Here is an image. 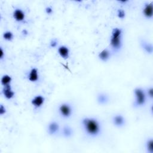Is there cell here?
Returning <instances> with one entry per match:
<instances>
[{
    "instance_id": "obj_1",
    "label": "cell",
    "mask_w": 153,
    "mask_h": 153,
    "mask_svg": "<svg viewBox=\"0 0 153 153\" xmlns=\"http://www.w3.org/2000/svg\"><path fill=\"white\" fill-rule=\"evenodd\" d=\"M81 126L84 133L91 137L99 136L102 130L99 120L93 117H85L81 120Z\"/></svg>"
},
{
    "instance_id": "obj_2",
    "label": "cell",
    "mask_w": 153,
    "mask_h": 153,
    "mask_svg": "<svg viewBox=\"0 0 153 153\" xmlns=\"http://www.w3.org/2000/svg\"><path fill=\"white\" fill-rule=\"evenodd\" d=\"M123 30L121 27H114L111 33L109 38V45L114 52H118L123 46Z\"/></svg>"
},
{
    "instance_id": "obj_3",
    "label": "cell",
    "mask_w": 153,
    "mask_h": 153,
    "mask_svg": "<svg viewBox=\"0 0 153 153\" xmlns=\"http://www.w3.org/2000/svg\"><path fill=\"white\" fill-rule=\"evenodd\" d=\"M133 105L134 108H140L145 105L148 98L145 89L142 87H136L133 90Z\"/></svg>"
},
{
    "instance_id": "obj_4",
    "label": "cell",
    "mask_w": 153,
    "mask_h": 153,
    "mask_svg": "<svg viewBox=\"0 0 153 153\" xmlns=\"http://www.w3.org/2000/svg\"><path fill=\"white\" fill-rule=\"evenodd\" d=\"M57 111L62 118L64 119H69L73 114L74 109L70 103L63 102L59 105Z\"/></svg>"
},
{
    "instance_id": "obj_5",
    "label": "cell",
    "mask_w": 153,
    "mask_h": 153,
    "mask_svg": "<svg viewBox=\"0 0 153 153\" xmlns=\"http://www.w3.org/2000/svg\"><path fill=\"white\" fill-rule=\"evenodd\" d=\"M60 130V126L59 123L56 121H50L47 127V131L48 135L54 136L57 135Z\"/></svg>"
},
{
    "instance_id": "obj_6",
    "label": "cell",
    "mask_w": 153,
    "mask_h": 153,
    "mask_svg": "<svg viewBox=\"0 0 153 153\" xmlns=\"http://www.w3.org/2000/svg\"><path fill=\"white\" fill-rule=\"evenodd\" d=\"M45 98L41 94H37L31 99L30 103L35 109H40L45 103Z\"/></svg>"
},
{
    "instance_id": "obj_7",
    "label": "cell",
    "mask_w": 153,
    "mask_h": 153,
    "mask_svg": "<svg viewBox=\"0 0 153 153\" xmlns=\"http://www.w3.org/2000/svg\"><path fill=\"white\" fill-rule=\"evenodd\" d=\"M142 13L145 19H151L153 17V2L145 3L143 7Z\"/></svg>"
},
{
    "instance_id": "obj_8",
    "label": "cell",
    "mask_w": 153,
    "mask_h": 153,
    "mask_svg": "<svg viewBox=\"0 0 153 153\" xmlns=\"http://www.w3.org/2000/svg\"><path fill=\"white\" fill-rule=\"evenodd\" d=\"M13 17L16 22L22 23L26 20V13L22 8H16L13 12Z\"/></svg>"
},
{
    "instance_id": "obj_9",
    "label": "cell",
    "mask_w": 153,
    "mask_h": 153,
    "mask_svg": "<svg viewBox=\"0 0 153 153\" xmlns=\"http://www.w3.org/2000/svg\"><path fill=\"white\" fill-rule=\"evenodd\" d=\"M27 79L29 82H37L39 80V70L36 67L32 68L27 74Z\"/></svg>"
},
{
    "instance_id": "obj_10",
    "label": "cell",
    "mask_w": 153,
    "mask_h": 153,
    "mask_svg": "<svg viewBox=\"0 0 153 153\" xmlns=\"http://www.w3.org/2000/svg\"><path fill=\"white\" fill-rule=\"evenodd\" d=\"M112 123L115 127L120 128L123 127L126 124V120L122 114H115L112 118Z\"/></svg>"
},
{
    "instance_id": "obj_11",
    "label": "cell",
    "mask_w": 153,
    "mask_h": 153,
    "mask_svg": "<svg viewBox=\"0 0 153 153\" xmlns=\"http://www.w3.org/2000/svg\"><path fill=\"white\" fill-rule=\"evenodd\" d=\"M57 53L59 56L64 60H67L70 56V50L65 45H61L57 47Z\"/></svg>"
},
{
    "instance_id": "obj_12",
    "label": "cell",
    "mask_w": 153,
    "mask_h": 153,
    "mask_svg": "<svg viewBox=\"0 0 153 153\" xmlns=\"http://www.w3.org/2000/svg\"><path fill=\"white\" fill-rule=\"evenodd\" d=\"M2 93L4 97L7 100H11L15 96V91L13 90L11 84L3 86Z\"/></svg>"
},
{
    "instance_id": "obj_13",
    "label": "cell",
    "mask_w": 153,
    "mask_h": 153,
    "mask_svg": "<svg viewBox=\"0 0 153 153\" xmlns=\"http://www.w3.org/2000/svg\"><path fill=\"white\" fill-rule=\"evenodd\" d=\"M142 49L148 54H152L153 52V45L152 43L149 42L144 39H142L140 42Z\"/></svg>"
},
{
    "instance_id": "obj_14",
    "label": "cell",
    "mask_w": 153,
    "mask_h": 153,
    "mask_svg": "<svg viewBox=\"0 0 153 153\" xmlns=\"http://www.w3.org/2000/svg\"><path fill=\"white\" fill-rule=\"evenodd\" d=\"M97 102L100 105H105L109 101V97L108 94L104 92H100L97 94L96 97Z\"/></svg>"
},
{
    "instance_id": "obj_15",
    "label": "cell",
    "mask_w": 153,
    "mask_h": 153,
    "mask_svg": "<svg viewBox=\"0 0 153 153\" xmlns=\"http://www.w3.org/2000/svg\"><path fill=\"white\" fill-rule=\"evenodd\" d=\"M111 56V53L109 50L108 48L103 49L100 51L98 54V58L99 59L103 62H106L108 61Z\"/></svg>"
},
{
    "instance_id": "obj_16",
    "label": "cell",
    "mask_w": 153,
    "mask_h": 153,
    "mask_svg": "<svg viewBox=\"0 0 153 153\" xmlns=\"http://www.w3.org/2000/svg\"><path fill=\"white\" fill-rule=\"evenodd\" d=\"M61 133L65 138L68 139L71 138L73 134H74V130L72 127H71L69 125H64L62 129H61Z\"/></svg>"
},
{
    "instance_id": "obj_17",
    "label": "cell",
    "mask_w": 153,
    "mask_h": 153,
    "mask_svg": "<svg viewBox=\"0 0 153 153\" xmlns=\"http://www.w3.org/2000/svg\"><path fill=\"white\" fill-rule=\"evenodd\" d=\"M12 77L10 75L4 74L2 76L1 79V84L3 86L10 85L12 82Z\"/></svg>"
},
{
    "instance_id": "obj_18",
    "label": "cell",
    "mask_w": 153,
    "mask_h": 153,
    "mask_svg": "<svg viewBox=\"0 0 153 153\" xmlns=\"http://www.w3.org/2000/svg\"><path fill=\"white\" fill-rule=\"evenodd\" d=\"M145 149L148 153H153V139L152 138H148L145 144Z\"/></svg>"
},
{
    "instance_id": "obj_19",
    "label": "cell",
    "mask_w": 153,
    "mask_h": 153,
    "mask_svg": "<svg viewBox=\"0 0 153 153\" xmlns=\"http://www.w3.org/2000/svg\"><path fill=\"white\" fill-rule=\"evenodd\" d=\"M14 37V33L10 30H6L2 34V38L7 41H12Z\"/></svg>"
},
{
    "instance_id": "obj_20",
    "label": "cell",
    "mask_w": 153,
    "mask_h": 153,
    "mask_svg": "<svg viewBox=\"0 0 153 153\" xmlns=\"http://www.w3.org/2000/svg\"><path fill=\"white\" fill-rule=\"evenodd\" d=\"M126 11H124V10L122 9V8H119L117 10V16L118 19H121V20H123L126 18Z\"/></svg>"
},
{
    "instance_id": "obj_21",
    "label": "cell",
    "mask_w": 153,
    "mask_h": 153,
    "mask_svg": "<svg viewBox=\"0 0 153 153\" xmlns=\"http://www.w3.org/2000/svg\"><path fill=\"white\" fill-rule=\"evenodd\" d=\"M145 92H146L147 98L150 100H152V99H153V88L152 87L148 88L146 90H145Z\"/></svg>"
},
{
    "instance_id": "obj_22",
    "label": "cell",
    "mask_w": 153,
    "mask_h": 153,
    "mask_svg": "<svg viewBox=\"0 0 153 153\" xmlns=\"http://www.w3.org/2000/svg\"><path fill=\"white\" fill-rule=\"evenodd\" d=\"M58 45V40L56 38L52 39L50 42V47L51 48H56Z\"/></svg>"
},
{
    "instance_id": "obj_23",
    "label": "cell",
    "mask_w": 153,
    "mask_h": 153,
    "mask_svg": "<svg viewBox=\"0 0 153 153\" xmlns=\"http://www.w3.org/2000/svg\"><path fill=\"white\" fill-rule=\"evenodd\" d=\"M45 13L47 15H51L53 13V8L51 6H47L45 8Z\"/></svg>"
},
{
    "instance_id": "obj_24",
    "label": "cell",
    "mask_w": 153,
    "mask_h": 153,
    "mask_svg": "<svg viewBox=\"0 0 153 153\" xmlns=\"http://www.w3.org/2000/svg\"><path fill=\"white\" fill-rule=\"evenodd\" d=\"M7 113V109L3 104L0 105V115L1 116L4 115Z\"/></svg>"
},
{
    "instance_id": "obj_25",
    "label": "cell",
    "mask_w": 153,
    "mask_h": 153,
    "mask_svg": "<svg viewBox=\"0 0 153 153\" xmlns=\"http://www.w3.org/2000/svg\"><path fill=\"white\" fill-rule=\"evenodd\" d=\"M5 57V51L3 49V47L2 46L0 47V60H2Z\"/></svg>"
}]
</instances>
